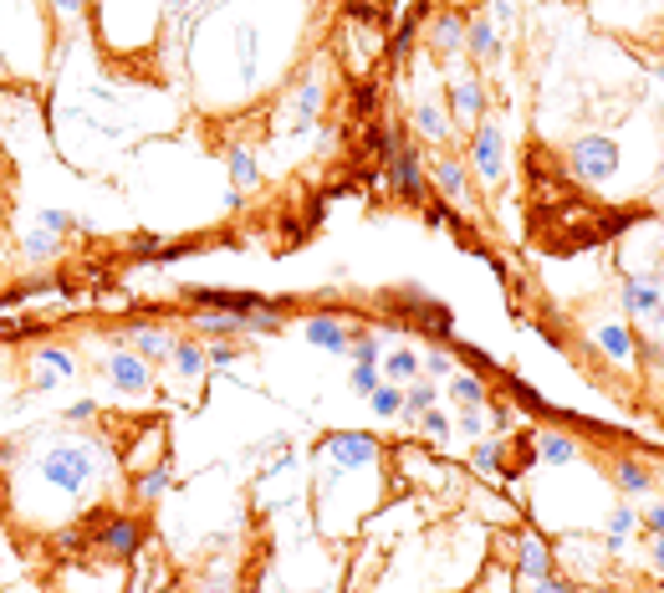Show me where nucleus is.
<instances>
[{
    "mask_svg": "<svg viewBox=\"0 0 664 593\" xmlns=\"http://www.w3.org/2000/svg\"><path fill=\"white\" fill-rule=\"evenodd\" d=\"M31 475L46 491L67 496V502H82V496H92V491L103 486L108 450L98 440H88V435H57V440H46L31 456Z\"/></svg>",
    "mask_w": 664,
    "mask_h": 593,
    "instance_id": "f257e3e1",
    "label": "nucleus"
},
{
    "mask_svg": "<svg viewBox=\"0 0 664 593\" xmlns=\"http://www.w3.org/2000/svg\"><path fill=\"white\" fill-rule=\"evenodd\" d=\"M384 456V445L363 430H333L323 445H317V466H323V491L348 481V475H369Z\"/></svg>",
    "mask_w": 664,
    "mask_h": 593,
    "instance_id": "f03ea898",
    "label": "nucleus"
},
{
    "mask_svg": "<svg viewBox=\"0 0 664 593\" xmlns=\"http://www.w3.org/2000/svg\"><path fill=\"white\" fill-rule=\"evenodd\" d=\"M88 542H92V552L98 558H108V563H133L138 552H144V542H148V527L133 512H103V517L88 527Z\"/></svg>",
    "mask_w": 664,
    "mask_h": 593,
    "instance_id": "7ed1b4c3",
    "label": "nucleus"
},
{
    "mask_svg": "<svg viewBox=\"0 0 664 593\" xmlns=\"http://www.w3.org/2000/svg\"><path fill=\"white\" fill-rule=\"evenodd\" d=\"M619 164H623V148H619V138H608V134H583L573 148H567V169H573V179L577 184H593V190L614 184Z\"/></svg>",
    "mask_w": 664,
    "mask_h": 593,
    "instance_id": "20e7f679",
    "label": "nucleus"
},
{
    "mask_svg": "<svg viewBox=\"0 0 664 593\" xmlns=\"http://www.w3.org/2000/svg\"><path fill=\"white\" fill-rule=\"evenodd\" d=\"M384 175H389V190H394L404 205L419 210L429 200V164H425V154H419V148H414L404 134H398L394 154H389Z\"/></svg>",
    "mask_w": 664,
    "mask_h": 593,
    "instance_id": "39448f33",
    "label": "nucleus"
},
{
    "mask_svg": "<svg viewBox=\"0 0 664 593\" xmlns=\"http://www.w3.org/2000/svg\"><path fill=\"white\" fill-rule=\"evenodd\" d=\"M465 169H471V179H481L486 190H496V184L506 179V134L496 128V123H475Z\"/></svg>",
    "mask_w": 664,
    "mask_h": 593,
    "instance_id": "423d86ee",
    "label": "nucleus"
},
{
    "mask_svg": "<svg viewBox=\"0 0 664 593\" xmlns=\"http://www.w3.org/2000/svg\"><path fill=\"white\" fill-rule=\"evenodd\" d=\"M511 558H517V583H542V579H552L558 573V552H552V542H547L537 527H521L517 537H511Z\"/></svg>",
    "mask_w": 664,
    "mask_h": 593,
    "instance_id": "0eeeda50",
    "label": "nucleus"
},
{
    "mask_svg": "<svg viewBox=\"0 0 664 593\" xmlns=\"http://www.w3.org/2000/svg\"><path fill=\"white\" fill-rule=\"evenodd\" d=\"M619 302H623V312H629L634 323L664 327V282L654 277V271H639V277H629V282L619 287Z\"/></svg>",
    "mask_w": 664,
    "mask_h": 593,
    "instance_id": "6e6552de",
    "label": "nucleus"
},
{
    "mask_svg": "<svg viewBox=\"0 0 664 593\" xmlns=\"http://www.w3.org/2000/svg\"><path fill=\"white\" fill-rule=\"evenodd\" d=\"M588 338H593V348H598L608 363H619V369H634L639 354H644V338H639L629 323H614V317H604Z\"/></svg>",
    "mask_w": 664,
    "mask_h": 593,
    "instance_id": "1a4fd4ad",
    "label": "nucleus"
},
{
    "mask_svg": "<svg viewBox=\"0 0 664 593\" xmlns=\"http://www.w3.org/2000/svg\"><path fill=\"white\" fill-rule=\"evenodd\" d=\"M103 369H108V384L119 389V394H148L154 389V363L138 358L133 348H113Z\"/></svg>",
    "mask_w": 664,
    "mask_h": 593,
    "instance_id": "9d476101",
    "label": "nucleus"
},
{
    "mask_svg": "<svg viewBox=\"0 0 664 593\" xmlns=\"http://www.w3.org/2000/svg\"><path fill=\"white\" fill-rule=\"evenodd\" d=\"M429 190L440 194L444 205H465L471 200V169H465V159L440 154V159L429 164Z\"/></svg>",
    "mask_w": 664,
    "mask_h": 593,
    "instance_id": "9b49d317",
    "label": "nucleus"
},
{
    "mask_svg": "<svg viewBox=\"0 0 664 593\" xmlns=\"http://www.w3.org/2000/svg\"><path fill=\"white\" fill-rule=\"evenodd\" d=\"M323 82H317V77H307V82H302V88L292 92V98H286V103H281V119H277V128L281 134H302V128H307L312 119H317V113H323Z\"/></svg>",
    "mask_w": 664,
    "mask_h": 593,
    "instance_id": "f8f14e48",
    "label": "nucleus"
},
{
    "mask_svg": "<svg viewBox=\"0 0 664 593\" xmlns=\"http://www.w3.org/2000/svg\"><path fill=\"white\" fill-rule=\"evenodd\" d=\"M302 338L312 348H323V354H348V343H353V327L342 323L338 312H312L307 323H302Z\"/></svg>",
    "mask_w": 664,
    "mask_h": 593,
    "instance_id": "ddd939ff",
    "label": "nucleus"
},
{
    "mask_svg": "<svg viewBox=\"0 0 664 593\" xmlns=\"http://www.w3.org/2000/svg\"><path fill=\"white\" fill-rule=\"evenodd\" d=\"M486 103L491 98L475 77H460V82H450V92H444V113H450V123H481Z\"/></svg>",
    "mask_w": 664,
    "mask_h": 593,
    "instance_id": "4468645a",
    "label": "nucleus"
},
{
    "mask_svg": "<svg viewBox=\"0 0 664 593\" xmlns=\"http://www.w3.org/2000/svg\"><path fill=\"white\" fill-rule=\"evenodd\" d=\"M72 373H77V358L67 348H57V343H46L42 354L31 358V384L36 389H61Z\"/></svg>",
    "mask_w": 664,
    "mask_h": 593,
    "instance_id": "2eb2a0df",
    "label": "nucleus"
},
{
    "mask_svg": "<svg viewBox=\"0 0 664 593\" xmlns=\"http://www.w3.org/2000/svg\"><path fill=\"white\" fill-rule=\"evenodd\" d=\"M236 77L246 92H256V82H261V26L256 21L236 26Z\"/></svg>",
    "mask_w": 664,
    "mask_h": 593,
    "instance_id": "dca6fc26",
    "label": "nucleus"
},
{
    "mask_svg": "<svg viewBox=\"0 0 664 593\" xmlns=\"http://www.w3.org/2000/svg\"><path fill=\"white\" fill-rule=\"evenodd\" d=\"M190 302H194V307H221V312H236V317H246V312L266 307L271 296H261V292H230V287H194Z\"/></svg>",
    "mask_w": 664,
    "mask_h": 593,
    "instance_id": "f3484780",
    "label": "nucleus"
},
{
    "mask_svg": "<svg viewBox=\"0 0 664 593\" xmlns=\"http://www.w3.org/2000/svg\"><path fill=\"white\" fill-rule=\"evenodd\" d=\"M175 333H164V327H154V323H138V327H128V348L138 358H148V363H154V369H159V363H169V358H175Z\"/></svg>",
    "mask_w": 664,
    "mask_h": 593,
    "instance_id": "a211bd4d",
    "label": "nucleus"
},
{
    "mask_svg": "<svg viewBox=\"0 0 664 593\" xmlns=\"http://www.w3.org/2000/svg\"><path fill=\"white\" fill-rule=\"evenodd\" d=\"M465 26H471L465 11H440L435 26H429V46H435L440 57H460V52H465Z\"/></svg>",
    "mask_w": 664,
    "mask_h": 593,
    "instance_id": "6ab92c4d",
    "label": "nucleus"
},
{
    "mask_svg": "<svg viewBox=\"0 0 664 593\" xmlns=\"http://www.w3.org/2000/svg\"><path fill=\"white\" fill-rule=\"evenodd\" d=\"M225 175H230V184H236L240 194H251L256 184H261V159H256V148H246V144L225 148Z\"/></svg>",
    "mask_w": 664,
    "mask_h": 593,
    "instance_id": "aec40b11",
    "label": "nucleus"
},
{
    "mask_svg": "<svg viewBox=\"0 0 664 593\" xmlns=\"http://www.w3.org/2000/svg\"><path fill=\"white\" fill-rule=\"evenodd\" d=\"M471 471L481 475V481H502V475L511 471V466H506V440H502V435H491V440H475Z\"/></svg>",
    "mask_w": 664,
    "mask_h": 593,
    "instance_id": "412c9836",
    "label": "nucleus"
},
{
    "mask_svg": "<svg viewBox=\"0 0 664 593\" xmlns=\"http://www.w3.org/2000/svg\"><path fill=\"white\" fill-rule=\"evenodd\" d=\"M169 486H175V466L159 456L148 471H138V481H133V496H138L144 506H154L159 496H169Z\"/></svg>",
    "mask_w": 664,
    "mask_h": 593,
    "instance_id": "4be33fe9",
    "label": "nucleus"
},
{
    "mask_svg": "<svg viewBox=\"0 0 664 593\" xmlns=\"http://www.w3.org/2000/svg\"><path fill=\"white\" fill-rule=\"evenodd\" d=\"M465 52H471L475 61H491L502 52V26H496L491 15H475L471 26H465Z\"/></svg>",
    "mask_w": 664,
    "mask_h": 593,
    "instance_id": "5701e85b",
    "label": "nucleus"
},
{
    "mask_svg": "<svg viewBox=\"0 0 664 593\" xmlns=\"http://www.w3.org/2000/svg\"><path fill=\"white\" fill-rule=\"evenodd\" d=\"M614 486L629 491V496H644V491L654 486L650 460H639V456H619V460H614Z\"/></svg>",
    "mask_w": 664,
    "mask_h": 593,
    "instance_id": "b1692460",
    "label": "nucleus"
},
{
    "mask_svg": "<svg viewBox=\"0 0 664 593\" xmlns=\"http://www.w3.org/2000/svg\"><path fill=\"white\" fill-rule=\"evenodd\" d=\"M531 450H537L542 466H558V471L577 460V440H573V435H558V430H542L537 440H531Z\"/></svg>",
    "mask_w": 664,
    "mask_h": 593,
    "instance_id": "393cba45",
    "label": "nucleus"
},
{
    "mask_svg": "<svg viewBox=\"0 0 664 593\" xmlns=\"http://www.w3.org/2000/svg\"><path fill=\"white\" fill-rule=\"evenodd\" d=\"M414 134L425 138V144H444L450 138V113H444L440 103H414Z\"/></svg>",
    "mask_w": 664,
    "mask_h": 593,
    "instance_id": "a878e982",
    "label": "nucleus"
},
{
    "mask_svg": "<svg viewBox=\"0 0 664 593\" xmlns=\"http://www.w3.org/2000/svg\"><path fill=\"white\" fill-rule=\"evenodd\" d=\"M194 333L200 338H230V333H246L236 312H221V307H200L194 312Z\"/></svg>",
    "mask_w": 664,
    "mask_h": 593,
    "instance_id": "bb28decb",
    "label": "nucleus"
},
{
    "mask_svg": "<svg viewBox=\"0 0 664 593\" xmlns=\"http://www.w3.org/2000/svg\"><path fill=\"white\" fill-rule=\"evenodd\" d=\"M450 400H455L460 410H481V404L491 400V384L481 373H450Z\"/></svg>",
    "mask_w": 664,
    "mask_h": 593,
    "instance_id": "cd10ccee",
    "label": "nucleus"
},
{
    "mask_svg": "<svg viewBox=\"0 0 664 593\" xmlns=\"http://www.w3.org/2000/svg\"><path fill=\"white\" fill-rule=\"evenodd\" d=\"M435 400H440V389L429 384V379H414V384H404V410H398V419L414 430V419L425 415V410H435Z\"/></svg>",
    "mask_w": 664,
    "mask_h": 593,
    "instance_id": "c85d7f7f",
    "label": "nucleus"
},
{
    "mask_svg": "<svg viewBox=\"0 0 664 593\" xmlns=\"http://www.w3.org/2000/svg\"><path fill=\"white\" fill-rule=\"evenodd\" d=\"M634 527H639V512L634 506H614L608 512V522H604V537H608V552H623L629 548V537H634Z\"/></svg>",
    "mask_w": 664,
    "mask_h": 593,
    "instance_id": "c756f323",
    "label": "nucleus"
},
{
    "mask_svg": "<svg viewBox=\"0 0 664 593\" xmlns=\"http://www.w3.org/2000/svg\"><path fill=\"white\" fill-rule=\"evenodd\" d=\"M21 256H26L31 267H42L52 256H61V236H52L46 225H31L26 236H21Z\"/></svg>",
    "mask_w": 664,
    "mask_h": 593,
    "instance_id": "7c9ffc66",
    "label": "nucleus"
},
{
    "mask_svg": "<svg viewBox=\"0 0 664 593\" xmlns=\"http://www.w3.org/2000/svg\"><path fill=\"white\" fill-rule=\"evenodd\" d=\"M184 379H205V369H210V354H205V343H194V338H179L175 343V358H169Z\"/></svg>",
    "mask_w": 664,
    "mask_h": 593,
    "instance_id": "2f4dec72",
    "label": "nucleus"
},
{
    "mask_svg": "<svg viewBox=\"0 0 664 593\" xmlns=\"http://www.w3.org/2000/svg\"><path fill=\"white\" fill-rule=\"evenodd\" d=\"M419 369H425V363H419V354H414V348H394V354L384 358V379L389 384H409V379H419Z\"/></svg>",
    "mask_w": 664,
    "mask_h": 593,
    "instance_id": "473e14b6",
    "label": "nucleus"
},
{
    "mask_svg": "<svg viewBox=\"0 0 664 593\" xmlns=\"http://www.w3.org/2000/svg\"><path fill=\"white\" fill-rule=\"evenodd\" d=\"M369 404H373V415L379 419H398V410H404V384H389L384 379V384L369 394Z\"/></svg>",
    "mask_w": 664,
    "mask_h": 593,
    "instance_id": "72a5a7b5",
    "label": "nucleus"
},
{
    "mask_svg": "<svg viewBox=\"0 0 664 593\" xmlns=\"http://www.w3.org/2000/svg\"><path fill=\"white\" fill-rule=\"evenodd\" d=\"M342 358H353V363H379V358H384V338H379V333H353V343H348Z\"/></svg>",
    "mask_w": 664,
    "mask_h": 593,
    "instance_id": "f704fd0d",
    "label": "nucleus"
},
{
    "mask_svg": "<svg viewBox=\"0 0 664 593\" xmlns=\"http://www.w3.org/2000/svg\"><path fill=\"white\" fill-rule=\"evenodd\" d=\"M414 425H419L429 440H440V445H450V435H455V419L444 415V410H425V415L414 419Z\"/></svg>",
    "mask_w": 664,
    "mask_h": 593,
    "instance_id": "c9c22d12",
    "label": "nucleus"
},
{
    "mask_svg": "<svg viewBox=\"0 0 664 593\" xmlns=\"http://www.w3.org/2000/svg\"><path fill=\"white\" fill-rule=\"evenodd\" d=\"M384 384V373H379V363H353V373H348V389H353L358 400H369L373 389Z\"/></svg>",
    "mask_w": 664,
    "mask_h": 593,
    "instance_id": "e433bc0d",
    "label": "nucleus"
},
{
    "mask_svg": "<svg viewBox=\"0 0 664 593\" xmlns=\"http://www.w3.org/2000/svg\"><path fill=\"white\" fill-rule=\"evenodd\" d=\"M52 548L61 552V558H77V552H88V527H61V533H52Z\"/></svg>",
    "mask_w": 664,
    "mask_h": 593,
    "instance_id": "4c0bfd02",
    "label": "nucleus"
},
{
    "mask_svg": "<svg viewBox=\"0 0 664 593\" xmlns=\"http://www.w3.org/2000/svg\"><path fill=\"white\" fill-rule=\"evenodd\" d=\"M511 394H517V404H521V410H531V415H552V404H547L531 384H521V379H511Z\"/></svg>",
    "mask_w": 664,
    "mask_h": 593,
    "instance_id": "58836bf2",
    "label": "nucleus"
},
{
    "mask_svg": "<svg viewBox=\"0 0 664 593\" xmlns=\"http://www.w3.org/2000/svg\"><path fill=\"white\" fill-rule=\"evenodd\" d=\"M36 225H46L52 236H72V231H77L72 210H42V215H36Z\"/></svg>",
    "mask_w": 664,
    "mask_h": 593,
    "instance_id": "ea45409f",
    "label": "nucleus"
},
{
    "mask_svg": "<svg viewBox=\"0 0 664 593\" xmlns=\"http://www.w3.org/2000/svg\"><path fill=\"white\" fill-rule=\"evenodd\" d=\"M455 430L465 435V440H481V435H486V415H481V410H465V415L455 419Z\"/></svg>",
    "mask_w": 664,
    "mask_h": 593,
    "instance_id": "a19ab883",
    "label": "nucleus"
},
{
    "mask_svg": "<svg viewBox=\"0 0 664 593\" xmlns=\"http://www.w3.org/2000/svg\"><path fill=\"white\" fill-rule=\"evenodd\" d=\"M419 363H425L429 379H450V373H455V363H450V354H444V348H435V354L419 358Z\"/></svg>",
    "mask_w": 664,
    "mask_h": 593,
    "instance_id": "79ce46f5",
    "label": "nucleus"
},
{
    "mask_svg": "<svg viewBox=\"0 0 664 593\" xmlns=\"http://www.w3.org/2000/svg\"><path fill=\"white\" fill-rule=\"evenodd\" d=\"M205 354H210V369H225V363H236L240 358V348L236 343H210Z\"/></svg>",
    "mask_w": 664,
    "mask_h": 593,
    "instance_id": "37998d69",
    "label": "nucleus"
},
{
    "mask_svg": "<svg viewBox=\"0 0 664 593\" xmlns=\"http://www.w3.org/2000/svg\"><path fill=\"white\" fill-rule=\"evenodd\" d=\"M639 522L650 527V537H664V502H660V496H654V502L639 512Z\"/></svg>",
    "mask_w": 664,
    "mask_h": 593,
    "instance_id": "c03bdc74",
    "label": "nucleus"
},
{
    "mask_svg": "<svg viewBox=\"0 0 664 593\" xmlns=\"http://www.w3.org/2000/svg\"><path fill=\"white\" fill-rule=\"evenodd\" d=\"M455 354L465 358V363H475V369H491V354L486 348H475V343H455Z\"/></svg>",
    "mask_w": 664,
    "mask_h": 593,
    "instance_id": "a18cd8bd",
    "label": "nucleus"
},
{
    "mask_svg": "<svg viewBox=\"0 0 664 593\" xmlns=\"http://www.w3.org/2000/svg\"><path fill=\"white\" fill-rule=\"evenodd\" d=\"M92 415H98V400H77V404H72V410H67V415H61V419H72V425H88Z\"/></svg>",
    "mask_w": 664,
    "mask_h": 593,
    "instance_id": "49530a36",
    "label": "nucleus"
},
{
    "mask_svg": "<svg viewBox=\"0 0 664 593\" xmlns=\"http://www.w3.org/2000/svg\"><path fill=\"white\" fill-rule=\"evenodd\" d=\"M128 251H133V256H159V251H164V240H159V236H133V240H128Z\"/></svg>",
    "mask_w": 664,
    "mask_h": 593,
    "instance_id": "de8ad7c7",
    "label": "nucleus"
},
{
    "mask_svg": "<svg viewBox=\"0 0 664 593\" xmlns=\"http://www.w3.org/2000/svg\"><path fill=\"white\" fill-rule=\"evenodd\" d=\"M527 593H577V583H567V579H558V573H552V579H542V583H531Z\"/></svg>",
    "mask_w": 664,
    "mask_h": 593,
    "instance_id": "09e8293b",
    "label": "nucleus"
},
{
    "mask_svg": "<svg viewBox=\"0 0 664 593\" xmlns=\"http://www.w3.org/2000/svg\"><path fill=\"white\" fill-rule=\"evenodd\" d=\"M52 11H57L61 21H77V15L88 11V0H52Z\"/></svg>",
    "mask_w": 664,
    "mask_h": 593,
    "instance_id": "8fccbe9b",
    "label": "nucleus"
},
{
    "mask_svg": "<svg viewBox=\"0 0 664 593\" xmlns=\"http://www.w3.org/2000/svg\"><path fill=\"white\" fill-rule=\"evenodd\" d=\"M511 419H517L511 410H496V415H491V435H502V440H506V430H511Z\"/></svg>",
    "mask_w": 664,
    "mask_h": 593,
    "instance_id": "3c124183",
    "label": "nucleus"
},
{
    "mask_svg": "<svg viewBox=\"0 0 664 593\" xmlns=\"http://www.w3.org/2000/svg\"><path fill=\"white\" fill-rule=\"evenodd\" d=\"M650 563H654V573H664V537L650 542Z\"/></svg>",
    "mask_w": 664,
    "mask_h": 593,
    "instance_id": "603ef678",
    "label": "nucleus"
},
{
    "mask_svg": "<svg viewBox=\"0 0 664 593\" xmlns=\"http://www.w3.org/2000/svg\"><path fill=\"white\" fill-rule=\"evenodd\" d=\"M123 593H148V579H144V573H133V579L123 583Z\"/></svg>",
    "mask_w": 664,
    "mask_h": 593,
    "instance_id": "864d4df0",
    "label": "nucleus"
},
{
    "mask_svg": "<svg viewBox=\"0 0 664 593\" xmlns=\"http://www.w3.org/2000/svg\"><path fill=\"white\" fill-rule=\"evenodd\" d=\"M240 593H266V589H261V583H251V589H240Z\"/></svg>",
    "mask_w": 664,
    "mask_h": 593,
    "instance_id": "5fc2aeb1",
    "label": "nucleus"
},
{
    "mask_svg": "<svg viewBox=\"0 0 664 593\" xmlns=\"http://www.w3.org/2000/svg\"><path fill=\"white\" fill-rule=\"evenodd\" d=\"M0 72H5V46H0Z\"/></svg>",
    "mask_w": 664,
    "mask_h": 593,
    "instance_id": "6e6d98bb",
    "label": "nucleus"
},
{
    "mask_svg": "<svg viewBox=\"0 0 664 593\" xmlns=\"http://www.w3.org/2000/svg\"><path fill=\"white\" fill-rule=\"evenodd\" d=\"M660 475H664V466H660Z\"/></svg>",
    "mask_w": 664,
    "mask_h": 593,
    "instance_id": "4d7b16f0",
    "label": "nucleus"
}]
</instances>
